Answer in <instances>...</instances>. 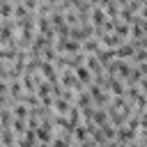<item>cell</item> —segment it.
Segmentation results:
<instances>
[{
  "label": "cell",
  "instance_id": "e0dca14e",
  "mask_svg": "<svg viewBox=\"0 0 147 147\" xmlns=\"http://www.w3.org/2000/svg\"><path fill=\"white\" fill-rule=\"evenodd\" d=\"M7 69H9V64L0 62V80H7Z\"/></svg>",
  "mask_w": 147,
  "mask_h": 147
},
{
  "label": "cell",
  "instance_id": "d6986e66",
  "mask_svg": "<svg viewBox=\"0 0 147 147\" xmlns=\"http://www.w3.org/2000/svg\"><path fill=\"white\" fill-rule=\"evenodd\" d=\"M37 147H51V145H46V142H39V145H37Z\"/></svg>",
  "mask_w": 147,
  "mask_h": 147
},
{
  "label": "cell",
  "instance_id": "ffe728a7",
  "mask_svg": "<svg viewBox=\"0 0 147 147\" xmlns=\"http://www.w3.org/2000/svg\"><path fill=\"white\" fill-rule=\"evenodd\" d=\"M0 138H2V126H0Z\"/></svg>",
  "mask_w": 147,
  "mask_h": 147
},
{
  "label": "cell",
  "instance_id": "8fae6325",
  "mask_svg": "<svg viewBox=\"0 0 147 147\" xmlns=\"http://www.w3.org/2000/svg\"><path fill=\"white\" fill-rule=\"evenodd\" d=\"M11 113H14V117H16V119H28V115H30V108H28L23 101H18V103H14Z\"/></svg>",
  "mask_w": 147,
  "mask_h": 147
},
{
  "label": "cell",
  "instance_id": "9c48e42d",
  "mask_svg": "<svg viewBox=\"0 0 147 147\" xmlns=\"http://www.w3.org/2000/svg\"><path fill=\"white\" fill-rule=\"evenodd\" d=\"M71 106H74V103H69V101H64V99H55V101H53V110H55V115H69Z\"/></svg>",
  "mask_w": 147,
  "mask_h": 147
},
{
  "label": "cell",
  "instance_id": "4fadbf2b",
  "mask_svg": "<svg viewBox=\"0 0 147 147\" xmlns=\"http://www.w3.org/2000/svg\"><path fill=\"white\" fill-rule=\"evenodd\" d=\"M67 117H69V122H71L74 126H80V124H83V113H80V108H78L76 103L71 106V110H69Z\"/></svg>",
  "mask_w": 147,
  "mask_h": 147
},
{
  "label": "cell",
  "instance_id": "6da1fadb",
  "mask_svg": "<svg viewBox=\"0 0 147 147\" xmlns=\"http://www.w3.org/2000/svg\"><path fill=\"white\" fill-rule=\"evenodd\" d=\"M39 74H41V78H44L46 83H51V85L60 83V71H57V67H55L53 62H44L41 69H39Z\"/></svg>",
  "mask_w": 147,
  "mask_h": 147
},
{
  "label": "cell",
  "instance_id": "5b68a950",
  "mask_svg": "<svg viewBox=\"0 0 147 147\" xmlns=\"http://www.w3.org/2000/svg\"><path fill=\"white\" fill-rule=\"evenodd\" d=\"M80 110H85V108H92L94 106V101H92V96H90V92L87 90H83V92H78L76 94V101H74Z\"/></svg>",
  "mask_w": 147,
  "mask_h": 147
},
{
  "label": "cell",
  "instance_id": "7c38bea8",
  "mask_svg": "<svg viewBox=\"0 0 147 147\" xmlns=\"http://www.w3.org/2000/svg\"><path fill=\"white\" fill-rule=\"evenodd\" d=\"M92 136H90V131H87V126L85 124H80V126H76V131H74V142H85V140H90Z\"/></svg>",
  "mask_w": 147,
  "mask_h": 147
},
{
  "label": "cell",
  "instance_id": "9a60e30c",
  "mask_svg": "<svg viewBox=\"0 0 147 147\" xmlns=\"http://www.w3.org/2000/svg\"><path fill=\"white\" fill-rule=\"evenodd\" d=\"M0 18H14V2H0Z\"/></svg>",
  "mask_w": 147,
  "mask_h": 147
},
{
  "label": "cell",
  "instance_id": "5bb4252c",
  "mask_svg": "<svg viewBox=\"0 0 147 147\" xmlns=\"http://www.w3.org/2000/svg\"><path fill=\"white\" fill-rule=\"evenodd\" d=\"M11 131L16 133V138H23V136H25V131H28V119H16V117H14Z\"/></svg>",
  "mask_w": 147,
  "mask_h": 147
},
{
  "label": "cell",
  "instance_id": "8992f818",
  "mask_svg": "<svg viewBox=\"0 0 147 147\" xmlns=\"http://www.w3.org/2000/svg\"><path fill=\"white\" fill-rule=\"evenodd\" d=\"M101 48H103V46H101V41H99L96 37H92V39H87V41L83 44V53H85V55H96Z\"/></svg>",
  "mask_w": 147,
  "mask_h": 147
},
{
  "label": "cell",
  "instance_id": "30bf717a",
  "mask_svg": "<svg viewBox=\"0 0 147 147\" xmlns=\"http://www.w3.org/2000/svg\"><path fill=\"white\" fill-rule=\"evenodd\" d=\"M85 67L92 71V76H96V74H103V67L99 64L96 55H87V60H85Z\"/></svg>",
  "mask_w": 147,
  "mask_h": 147
},
{
  "label": "cell",
  "instance_id": "52a82bcc",
  "mask_svg": "<svg viewBox=\"0 0 147 147\" xmlns=\"http://www.w3.org/2000/svg\"><path fill=\"white\" fill-rule=\"evenodd\" d=\"M96 60H99V64L106 69V67L115 60V51H113V48H101V51L96 53Z\"/></svg>",
  "mask_w": 147,
  "mask_h": 147
},
{
  "label": "cell",
  "instance_id": "3957f363",
  "mask_svg": "<svg viewBox=\"0 0 147 147\" xmlns=\"http://www.w3.org/2000/svg\"><path fill=\"white\" fill-rule=\"evenodd\" d=\"M133 53H136L133 44H131V41H124L119 48H115V60H124V62H131Z\"/></svg>",
  "mask_w": 147,
  "mask_h": 147
},
{
  "label": "cell",
  "instance_id": "44dd1931",
  "mask_svg": "<svg viewBox=\"0 0 147 147\" xmlns=\"http://www.w3.org/2000/svg\"><path fill=\"white\" fill-rule=\"evenodd\" d=\"M0 48H2V46H0Z\"/></svg>",
  "mask_w": 147,
  "mask_h": 147
},
{
  "label": "cell",
  "instance_id": "277c9868",
  "mask_svg": "<svg viewBox=\"0 0 147 147\" xmlns=\"http://www.w3.org/2000/svg\"><path fill=\"white\" fill-rule=\"evenodd\" d=\"M74 74H76V78L80 80V85H83V87H90V85H92V80H94L92 71H90V69H87L85 64H83V67H78V69H76Z\"/></svg>",
  "mask_w": 147,
  "mask_h": 147
},
{
  "label": "cell",
  "instance_id": "ac0fdd59",
  "mask_svg": "<svg viewBox=\"0 0 147 147\" xmlns=\"http://www.w3.org/2000/svg\"><path fill=\"white\" fill-rule=\"evenodd\" d=\"M138 87H140V92H142V94H145V96H147V78H142V80H140V85H138Z\"/></svg>",
  "mask_w": 147,
  "mask_h": 147
},
{
  "label": "cell",
  "instance_id": "7402d4cb",
  "mask_svg": "<svg viewBox=\"0 0 147 147\" xmlns=\"http://www.w3.org/2000/svg\"><path fill=\"white\" fill-rule=\"evenodd\" d=\"M0 147H2V145H0Z\"/></svg>",
  "mask_w": 147,
  "mask_h": 147
},
{
  "label": "cell",
  "instance_id": "7a4b0ae2",
  "mask_svg": "<svg viewBox=\"0 0 147 147\" xmlns=\"http://www.w3.org/2000/svg\"><path fill=\"white\" fill-rule=\"evenodd\" d=\"M115 140L117 142H136L138 140V131H133V129H129V126H119L117 129V133H115Z\"/></svg>",
  "mask_w": 147,
  "mask_h": 147
},
{
  "label": "cell",
  "instance_id": "2e32d148",
  "mask_svg": "<svg viewBox=\"0 0 147 147\" xmlns=\"http://www.w3.org/2000/svg\"><path fill=\"white\" fill-rule=\"evenodd\" d=\"M21 101H23V103H25L28 108H37V106H39V96H37L34 92H25Z\"/></svg>",
  "mask_w": 147,
  "mask_h": 147
},
{
  "label": "cell",
  "instance_id": "ba28073f",
  "mask_svg": "<svg viewBox=\"0 0 147 147\" xmlns=\"http://www.w3.org/2000/svg\"><path fill=\"white\" fill-rule=\"evenodd\" d=\"M92 122L101 129L103 124H108L110 122V115H108V110L106 108H94V115H92Z\"/></svg>",
  "mask_w": 147,
  "mask_h": 147
}]
</instances>
